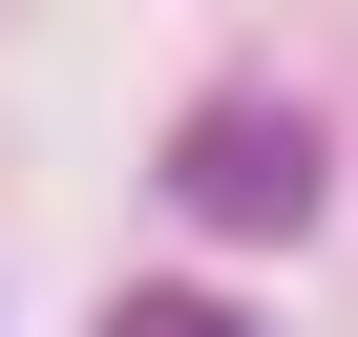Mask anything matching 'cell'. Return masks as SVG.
<instances>
[{"label":"cell","instance_id":"obj_1","mask_svg":"<svg viewBox=\"0 0 358 337\" xmlns=\"http://www.w3.org/2000/svg\"><path fill=\"white\" fill-rule=\"evenodd\" d=\"M169 190H190L211 232H316V127L295 106H211L190 148H169Z\"/></svg>","mask_w":358,"mask_h":337},{"label":"cell","instance_id":"obj_2","mask_svg":"<svg viewBox=\"0 0 358 337\" xmlns=\"http://www.w3.org/2000/svg\"><path fill=\"white\" fill-rule=\"evenodd\" d=\"M106 337H253V316H211V295H127Z\"/></svg>","mask_w":358,"mask_h":337}]
</instances>
